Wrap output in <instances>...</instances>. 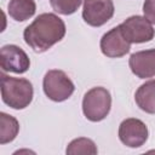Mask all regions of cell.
Masks as SVG:
<instances>
[{
  "instance_id": "cell-1",
  "label": "cell",
  "mask_w": 155,
  "mask_h": 155,
  "mask_svg": "<svg viewBox=\"0 0 155 155\" xmlns=\"http://www.w3.org/2000/svg\"><path fill=\"white\" fill-rule=\"evenodd\" d=\"M65 35L64 22L54 13H41L24 31L25 44L35 52H45L54 44L59 42Z\"/></svg>"
},
{
  "instance_id": "cell-2",
  "label": "cell",
  "mask_w": 155,
  "mask_h": 155,
  "mask_svg": "<svg viewBox=\"0 0 155 155\" xmlns=\"http://www.w3.org/2000/svg\"><path fill=\"white\" fill-rule=\"evenodd\" d=\"M34 96L33 85L23 78H12L1 73V98L5 104L12 109L27 108Z\"/></svg>"
},
{
  "instance_id": "cell-3",
  "label": "cell",
  "mask_w": 155,
  "mask_h": 155,
  "mask_svg": "<svg viewBox=\"0 0 155 155\" xmlns=\"http://www.w3.org/2000/svg\"><path fill=\"white\" fill-rule=\"evenodd\" d=\"M111 108L110 92L104 87H93L88 90L82 99V113L92 122L104 120Z\"/></svg>"
},
{
  "instance_id": "cell-4",
  "label": "cell",
  "mask_w": 155,
  "mask_h": 155,
  "mask_svg": "<svg viewBox=\"0 0 155 155\" xmlns=\"http://www.w3.org/2000/svg\"><path fill=\"white\" fill-rule=\"evenodd\" d=\"M42 88L45 94L53 102L67 101L75 91V86L70 78L58 69L48 70L42 80Z\"/></svg>"
},
{
  "instance_id": "cell-5",
  "label": "cell",
  "mask_w": 155,
  "mask_h": 155,
  "mask_svg": "<svg viewBox=\"0 0 155 155\" xmlns=\"http://www.w3.org/2000/svg\"><path fill=\"white\" fill-rule=\"evenodd\" d=\"M121 33L130 44H143L153 40L155 29L151 23L142 16H131L121 24Z\"/></svg>"
},
{
  "instance_id": "cell-6",
  "label": "cell",
  "mask_w": 155,
  "mask_h": 155,
  "mask_svg": "<svg viewBox=\"0 0 155 155\" xmlns=\"http://www.w3.org/2000/svg\"><path fill=\"white\" fill-rule=\"evenodd\" d=\"M148 136V127L139 119H125L119 126V139L128 148L142 147L147 142Z\"/></svg>"
},
{
  "instance_id": "cell-7",
  "label": "cell",
  "mask_w": 155,
  "mask_h": 155,
  "mask_svg": "<svg viewBox=\"0 0 155 155\" xmlns=\"http://www.w3.org/2000/svg\"><path fill=\"white\" fill-rule=\"evenodd\" d=\"M114 16L113 0H84L82 18L91 27H101Z\"/></svg>"
},
{
  "instance_id": "cell-8",
  "label": "cell",
  "mask_w": 155,
  "mask_h": 155,
  "mask_svg": "<svg viewBox=\"0 0 155 155\" xmlns=\"http://www.w3.org/2000/svg\"><path fill=\"white\" fill-rule=\"evenodd\" d=\"M0 67L2 71L23 74L29 69L30 61L21 47L16 45H5L0 50Z\"/></svg>"
},
{
  "instance_id": "cell-9",
  "label": "cell",
  "mask_w": 155,
  "mask_h": 155,
  "mask_svg": "<svg viewBox=\"0 0 155 155\" xmlns=\"http://www.w3.org/2000/svg\"><path fill=\"white\" fill-rule=\"evenodd\" d=\"M131 44L121 33L120 25L107 31L101 39V51L109 58H119L130 52Z\"/></svg>"
},
{
  "instance_id": "cell-10",
  "label": "cell",
  "mask_w": 155,
  "mask_h": 155,
  "mask_svg": "<svg viewBox=\"0 0 155 155\" xmlns=\"http://www.w3.org/2000/svg\"><path fill=\"white\" fill-rule=\"evenodd\" d=\"M128 65L131 71L139 79L155 76V48L132 53L128 59Z\"/></svg>"
},
{
  "instance_id": "cell-11",
  "label": "cell",
  "mask_w": 155,
  "mask_h": 155,
  "mask_svg": "<svg viewBox=\"0 0 155 155\" xmlns=\"http://www.w3.org/2000/svg\"><path fill=\"white\" fill-rule=\"evenodd\" d=\"M134 101L143 111L155 114V80H149L140 85L134 93Z\"/></svg>"
},
{
  "instance_id": "cell-12",
  "label": "cell",
  "mask_w": 155,
  "mask_h": 155,
  "mask_svg": "<svg viewBox=\"0 0 155 155\" xmlns=\"http://www.w3.org/2000/svg\"><path fill=\"white\" fill-rule=\"evenodd\" d=\"M7 10L11 18L17 22H23L34 16L36 4L34 0H10Z\"/></svg>"
},
{
  "instance_id": "cell-13",
  "label": "cell",
  "mask_w": 155,
  "mask_h": 155,
  "mask_svg": "<svg viewBox=\"0 0 155 155\" xmlns=\"http://www.w3.org/2000/svg\"><path fill=\"white\" fill-rule=\"evenodd\" d=\"M19 131V124L16 117L0 113V144H6L12 142Z\"/></svg>"
},
{
  "instance_id": "cell-14",
  "label": "cell",
  "mask_w": 155,
  "mask_h": 155,
  "mask_svg": "<svg viewBox=\"0 0 155 155\" xmlns=\"http://www.w3.org/2000/svg\"><path fill=\"white\" fill-rule=\"evenodd\" d=\"M67 154L69 155H76V154H87V155H96L98 153L97 147L94 142L90 138L80 137L76 139H73L65 150Z\"/></svg>"
},
{
  "instance_id": "cell-15",
  "label": "cell",
  "mask_w": 155,
  "mask_h": 155,
  "mask_svg": "<svg viewBox=\"0 0 155 155\" xmlns=\"http://www.w3.org/2000/svg\"><path fill=\"white\" fill-rule=\"evenodd\" d=\"M82 0H50L51 7L61 15L68 16L74 12L80 7Z\"/></svg>"
},
{
  "instance_id": "cell-16",
  "label": "cell",
  "mask_w": 155,
  "mask_h": 155,
  "mask_svg": "<svg viewBox=\"0 0 155 155\" xmlns=\"http://www.w3.org/2000/svg\"><path fill=\"white\" fill-rule=\"evenodd\" d=\"M143 12H144V17L151 24H155V0H144Z\"/></svg>"
}]
</instances>
